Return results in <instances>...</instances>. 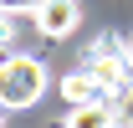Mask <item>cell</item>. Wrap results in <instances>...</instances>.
Wrapping results in <instances>:
<instances>
[{
	"label": "cell",
	"instance_id": "1",
	"mask_svg": "<svg viewBox=\"0 0 133 128\" xmlns=\"http://www.w3.org/2000/svg\"><path fill=\"white\" fill-rule=\"evenodd\" d=\"M41 92H46V67L36 56L0 62V108H36Z\"/></svg>",
	"mask_w": 133,
	"mask_h": 128
},
{
	"label": "cell",
	"instance_id": "2",
	"mask_svg": "<svg viewBox=\"0 0 133 128\" xmlns=\"http://www.w3.org/2000/svg\"><path fill=\"white\" fill-rule=\"evenodd\" d=\"M36 26H41V36L62 41V36H72L82 26V5L77 0H41L36 5Z\"/></svg>",
	"mask_w": 133,
	"mask_h": 128
},
{
	"label": "cell",
	"instance_id": "3",
	"mask_svg": "<svg viewBox=\"0 0 133 128\" xmlns=\"http://www.w3.org/2000/svg\"><path fill=\"white\" fill-rule=\"evenodd\" d=\"M66 128H118V113L108 108L102 97H92V103H72Z\"/></svg>",
	"mask_w": 133,
	"mask_h": 128
},
{
	"label": "cell",
	"instance_id": "4",
	"mask_svg": "<svg viewBox=\"0 0 133 128\" xmlns=\"http://www.w3.org/2000/svg\"><path fill=\"white\" fill-rule=\"evenodd\" d=\"M62 92H66V103H92V97H102V82L92 72H72L62 82Z\"/></svg>",
	"mask_w": 133,
	"mask_h": 128
},
{
	"label": "cell",
	"instance_id": "5",
	"mask_svg": "<svg viewBox=\"0 0 133 128\" xmlns=\"http://www.w3.org/2000/svg\"><path fill=\"white\" fill-rule=\"evenodd\" d=\"M36 5H41V0H0L5 16H36Z\"/></svg>",
	"mask_w": 133,
	"mask_h": 128
},
{
	"label": "cell",
	"instance_id": "6",
	"mask_svg": "<svg viewBox=\"0 0 133 128\" xmlns=\"http://www.w3.org/2000/svg\"><path fill=\"white\" fill-rule=\"evenodd\" d=\"M118 128H133V92H123V97H118Z\"/></svg>",
	"mask_w": 133,
	"mask_h": 128
}]
</instances>
